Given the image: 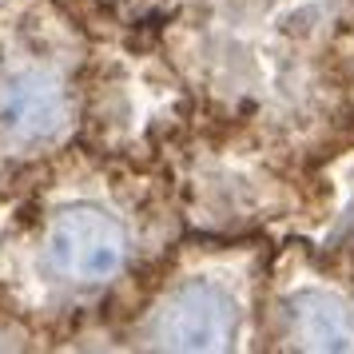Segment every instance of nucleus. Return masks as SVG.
Wrapping results in <instances>:
<instances>
[{"label":"nucleus","instance_id":"nucleus-1","mask_svg":"<svg viewBox=\"0 0 354 354\" xmlns=\"http://www.w3.org/2000/svg\"><path fill=\"white\" fill-rule=\"evenodd\" d=\"M128 255L124 227L100 207H64L44 231L40 263L48 279L64 287H100L108 283Z\"/></svg>","mask_w":354,"mask_h":354},{"label":"nucleus","instance_id":"nucleus-2","mask_svg":"<svg viewBox=\"0 0 354 354\" xmlns=\"http://www.w3.org/2000/svg\"><path fill=\"white\" fill-rule=\"evenodd\" d=\"M235 338V306L211 283L179 287L156 319V346L167 351H219Z\"/></svg>","mask_w":354,"mask_h":354},{"label":"nucleus","instance_id":"nucleus-3","mask_svg":"<svg viewBox=\"0 0 354 354\" xmlns=\"http://www.w3.org/2000/svg\"><path fill=\"white\" fill-rule=\"evenodd\" d=\"M68 120L64 84L40 64L0 72V131L12 140H48Z\"/></svg>","mask_w":354,"mask_h":354},{"label":"nucleus","instance_id":"nucleus-4","mask_svg":"<svg viewBox=\"0 0 354 354\" xmlns=\"http://www.w3.org/2000/svg\"><path fill=\"white\" fill-rule=\"evenodd\" d=\"M287 315L299 346H310V351H351L354 346V315L326 295H299Z\"/></svg>","mask_w":354,"mask_h":354}]
</instances>
